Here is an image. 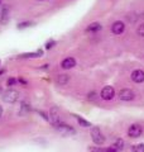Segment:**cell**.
I'll list each match as a JSON object with an SVG mask.
<instances>
[{"mask_svg":"<svg viewBox=\"0 0 144 152\" xmlns=\"http://www.w3.org/2000/svg\"><path fill=\"white\" fill-rule=\"evenodd\" d=\"M91 138H92L94 143L96 146H100V145H104L105 141H106V138H105V136L101 133V131H100L99 127H92L91 128Z\"/></svg>","mask_w":144,"mask_h":152,"instance_id":"1","label":"cell"},{"mask_svg":"<svg viewBox=\"0 0 144 152\" xmlns=\"http://www.w3.org/2000/svg\"><path fill=\"white\" fill-rule=\"evenodd\" d=\"M55 128L57 131H58L61 134H63V136H73V134H76V131L72 128L71 126H68V124H66V123H60V124H57V126H55Z\"/></svg>","mask_w":144,"mask_h":152,"instance_id":"2","label":"cell"},{"mask_svg":"<svg viewBox=\"0 0 144 152\" xmlns=\"http://www.w3.org/2000/svg\"><path fill=\"white\" fill-rule=\"evenodd\" d=\"M48 119L51 121V123L55 126L60 124V123H62V118H61V113H60V109L56 108V107H52L51 110H49V118Z\"/></svg>","mask_w":144,"mask_h":152,"instance_id":"3","label":"cell"},{"mask_svg":"<svg viewBox=\"0 0 144 152\" xmlns=\"http://www.w3.org/2000/svg\"><path fill=\"white\" fill-rule=\"evenodd\" d=\"M18 98H19V93L14 89H9L3 94V100L5 103H10V104L15 103L18 100Z\"/></svg>","mask_w":144,"mask_h":152,"instance_id":"4","label":"cell"},{"mask_svg":"<svg viewBox=\"0 0 144 152\" xmlns=\"http://www.w3.org/2000/svg\"><path fill=\"white\" fill-rule=\"evenodd\" d=\"M134 98H135V94L130 89H121L119 91V99L123 102H130Z\"/></svg>","mask_w":144,"mask_h":152,"instance_id":"5","label":"cell"},{"mask_svg":"<svg viewBox=\"0 0 144 152\" xmlns=\"http://www.w3.org/2000/svg\"><path fill=\"white\" fill-rule=\"evenodd\" d=\"M142 133H143V128L139 124H132L128 129V136L130 138H138V137L142 136Z\"/></svg>","mask_w":144,"mask_h":152,"instance_id":"6","label":"cell"},{"mask_svg":"<svg viewBox=\"0 0 144 152\" xmlns=\"http://www.w3.org/2000/svg\"><path fill=\"white\" fill-rule=\"evenodd\" d=\"M100 96L104 100H111V99L115 96V90L113 86H105L103 88L101 93H100Z\"/></svg>","mask_w":144,"mask_h":152,"instance_id":"7","label":"cell"},{"mask_svg":"<svg viewBox=\"0 0 144 152\" xmlns=\"http://www.w3.org/2000/svg\"><path fill=\"white\" fill-rule=\"evenodd\" d=\"M124 31H125V24H124V22H121V20H116L111 26V32L114 33V34H116V36L121 34Z\"/></svg>","mask_w":144,"mask_h":152,"instance_id":"8","label":"cell"},{"mask_svg":"<svg viewBox=\"0 0 144 152\" xmlns=\"http://www.w3.org/2000/svg\"><path fill=\"white\" fill-rule=\"evenodd\" d=\"M130 77H132L133 81L137 83V84L144 83V71L143 70H134L130 75Z\"/></svg>","mask_w":144,"mask_h":152,"instance_id":"9","label":"cell"},{"mask_svg":"<svg viewBox=\"0 0 144 152\" xmlns=\"http://www.w3.org/2000/svg\"><path fill=\"white\" fill-rule=\"evenodd\" d=\"M89 150H90V152H119L118 148L114 145H111L110 147H105V148H103V147H94V146H91V147H89Z\"/></svg>","mask_w":144,"mask_h":152,"instance_id":"10","label":"cell"},{"mask_svg":"<svg viewBox=\"0 0 144 152\" xmlns=\"http://www.w3.org/2000/svg\"><path fill=\"white\" fill-rule=\"evenodd\" d=\"M73 66H76V60L73 57H67L63 61L61 62V67L65 69V70H68V69H72Z\"/></svg>","mask_w":144,"mask_h":152,"instance_id":"11","label":"cell"},{"mask_svg":"<svg viewBox=\"0 0 144 152\" xmlns=\"http://www.w3.org/2000/svg\"><path fill=\"white\" fill-rule=\"evenodd\" d=\"M68 81H70V76L68 75H58V77H57V84L61 85V86L66 85Z\"/></svg>","mask_w":144,"mask_h":152,"instance_id":"12","label":"cell"},{"mask_svg":"<svg viewBox=\"0 0 144 152\" xmlns=\"http://www.w3.org/2000/svg\"><path fill=\"white\" fill-rule=\"evenodd\" d=\"M100 29H101V24H100V23H91V24L86 28L87 32H97Z\"/></svg>","mask_w":144,"mask_h":152,"instance_id":"13","label":"cell"},{"mask_svg":"<svg viewBox=\"0 0 144 152\" xmlns=\"http://www.w3.org/2000/svg\"><path fill=\"white\" fill-rule=\"evenodd\" d=\"M75 117H76V119H77L79 124H80L81 127H84V128H86V127H91V123H90L89 121H86V119H84V118H81L80 115H75Z\"/></svg>","mask_w":144,"mask_h":152,"instance_id":"14","label":"cell"},{"mask_svg":"<svg viewBox=\"0 0 144 152\" xmlns=\"http://www.w3.org/2000/svg\"><path fill=\"white\" fill-rule=\"evenodd\" d=\"M8 20H9V15H8V8H5V9H4V10H3V13H1V18H0V23H1V24H7Z\"/></svg>","mask_w":144,"mask_h":152,"instance_id":"15","label":"cell"},{"mask_svg":"<svg viewBox=\"0 0 144 152\" xmlns=\"http://www.w3.org/2000/svg\"><path fill=\"white\" fill-rule=\"evenodd\" d=\"M42 55V51H38L37 53H23V55H20V57H24V58H33V57H39Z\"/></svg>","mask_w":144,"mask_h":152,"instance_id":"16","label":"cell"},{"mask_svg":"<svg viewBox=\"0 0 144 152\" xmlns=\"http://www.w3.org/2000/svg\"><path fill=\"white\" fill-rule=\"evenodd\" d=\"M34 26L33 22H23V23H19L18 24V29H24V28H28V27H32Z\"/></svg>","mask_w":144,"mask_h":152,"instance_id":"17","label":"cell"},{"mask_svg":"<svg viewBox=\"0 0 144 152\" xmlns=\"http://www.w3.org/2000/svg\"><path fill=\"white\" fill-rule=\"evenodd\" d=\"M132 151L133 152H144V143H139V145L133 146Z\"/></svg>","mask_w":144,"mask_h":152,"instance_id":"18","label":"cell"},{"mask_svg":"<svg viewBox=\"0 0 144 152\" xmlns=\"http://www.w3.org/2000/svg\"><path fill=\"white\" fill-rule=\"evenodd\" d=\"M114 146L116 147L118 151L120 152V151H121V150L124 148V141H123V140H116V142L114 143Z\"/></svg>","mask_w":144,"mask_h":152,"instance_id":"19","label":"cell"},{"mask_svg":"<svg viewBox=\"0 0 144 152\" xmlns=\"http://www.w3.org/2000/svg\"><path fill=\"white\" fill-rule=\"evenodd\" d=\"M137 33H138V36H140V37H144V23L143 24H140L138 27V29H137Z\"/></svg>","mask_w":144,"mask_h":152,"instance_id":"20","label":"cell"},{"mask_svg":"<svg viewBox=\"0 0 144 152\" xmlns=\"http://www.w3.org/2000/svg\"><path fill=\"white\" fill-rule=\"evenodd\" d=\"M55 45H56V42H55V41H49V42H48V43L46 45V50H51Z\"/></svg>","mask_w":144,"mask_h":152,"instance_id":"21","label":"cell"},{"mask_svg":"<svg viewBox=\"0 0 144 152\" xmlns=\"http://www.w3.org/2000/svg\"><path fill=\"white\" fill-rule=\"evenodd\" d=\"M15 84H17V80H15V79H13V77H12V79H9V80H8V85H9V86H14Z\"/></svg>","mask_w":144,"mask_h":152,"instance_id":"22","label":"cell"},{"mask_svg":"<svg viewBox=\"0 0 144 152\" xmlns=\"http://www.w3.org/2000/svg\"><path fill=\"white\" fill-rule=\"evenodd\" d=\"M1 114H3V108L0 107V117H1Z\"/></svg>","mask_w":144,"mask_h":152,"instance_id":"23","label":"cell"},{"mask_svg":"<svg viewBox=\"0 0 144 152\" xmlns=\"http://www.w3.org/2000/svg\"><path fill=\"white\" fill-rule=\"evenodd\" d=\"M0 3H1V0H0Z\"/></svg>","mask_w":144,"mask_h":152,"instance_id":"24","label":"cell"}]
</instances>
